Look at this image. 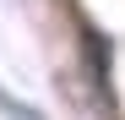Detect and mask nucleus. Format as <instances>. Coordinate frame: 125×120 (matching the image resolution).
I'll return each instance as SVG.
<instances>
[{
	"mask_svg": "<svg viewBox=\"0 0 125 120\" xmlns=\"http://www.w3.org/2000/svg\"><path fill=\"white\" fill-rule=\"evenodd\" d=\"M0 109H6L11 120H44V115H38V109H27V104H16L11 93H0Z\"/></svg>",
	"mask_w": 125,
	"mask_h": 120,
	"instance_id": "f257e3e1",
	"label": "nucleus"
}]
</instances>
